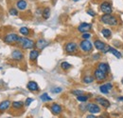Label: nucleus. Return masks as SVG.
Wrapping results in <instances>:
<instances>
[{"label": "nucleus", "instance_id": "obj_23", "mask_svg": "<svg viewBox=\"0 0 123 118\" xmlns=\"http://www.w3.org/2000/svg\"><path fill=\"white\" fill-rule=\"evenodd\" d=\"M111 52L112 54H114L117 58H118V59L122 58V54H121V53H120L117 49H115V48H112V47H111V48H110V52Z\"/></svg>", "mask_w": 123, "mask_h": 118}, {"label": "nucleus", "instance_id": "obj_40", "mask_svg": "<svg viewBox=\"0 0 123 118\" xmlns=\"http://www.w3.org/2000/svg\"><path fill=\"white\" fill-rule=\"evenodd\" d=\"M118 100H120V101H123V97H119V98H118Z\"/></svg>", "mask_w": 123, "mask_h": 118}, {"label": "nucleus", "instance_id": "obj_36", "mask_svg": "<svg viewBox=\"0 0 123 118\" xmlns=\"http://www.w3.org/2000/svg\"><path fill=\"white\" fill-rule=\"evenodd\" d=\"M87 15H89L90 16H92V17H94V16H96V13L93 11V10H87Z\"/></svg>", "mask_w": 123, "mask_h": 118}, {"label": "nucleus", "instance_id": "obj_30", "mask_svg": "<svg viewBox=\"0 0 123 118\" xmlns=\"http://www.w3.org/2000/svg\"><path fill=\"white\" fill-rule=\"evenodd\" d=\"M9 13H10V15H12V16H17L18 15V11L16 9H14V8H11Z\"/></svg>", "mask_w": 123, "mask_h": 118}, {"label": "nucleus", "instance_id": "obj_7", "mask_svg": "<svg viewBox=\"0 0 123 118\" xmlns=\"http://www.w3.org/2000/svg\"><path fill=\"white\" fill-rule=\"evenodd\" d=\"M64 50L67 53H73V52H76L78 50V45L75 42H68L67 44L65 45L64 47Z\"/></svg>", "mask_w": 123, "mask_h": 118}, {"label": "nucleus", "instance_id": "obj_33", "mask_svg": "<svg viewBox=\"0 0 123 118\" xmlns=\"http://www.w3.org/2000/svg\"><path fill=\"white\" fill-rule=\"evenodd\" d=\"M81 37H82V39H89L91 37V33H89L88 31L87 32H83L82 35H81Z\"/></svg>", "mask_w": 123, "mask_h": 118}, {"label": "nucleus", "instance_id": "obj_10", "mask_svg": "<svg viewBox=\"0 0 123 118\" xmlns=\"http://www.w3.org/2000/svg\"><path fill=\"white\" fill-rule=\"evenodd\" d=\"M91 29H92V25L89 24V23H80L78 27V30L80 32H82V33L89 31Z\"/></svg>", "mask_w": 123, "mask_h": 118}, {"label": "nucleus", "instance_id": "obj_19", "mask_svg": "<svg viewBox=\"0 0 123 118\" xmlns=\"http://www.w3.org/2000/svg\"><path fill=\"white\" fill-rule=\"evenodd\" d=\"M98 70H100V71H102V72H104V73H106V74H109V72H110V67H109V65H108L107 63H99L98 65Z\"/></svg>", "mask_w": 123, "mask_h": 118}, {"label": "nucleus", "instance_id": "obj_29", "mask_svg": "<svg viewBox=\"0 0 123 118\" xmlns=\"http://www.w3.org/2000/svg\"><path fill=\"white\" fill-rule=\"evenodd\" d=\"M77 100L80 102H86L88 100V96L84 95V94H80V95H78L77 96Z\"/></svg>", "mask_w": 123, "mask_h": 118}, {"label": "nucleus", "instance_id": "obj_37", "mask_svg": "<svg viewBox=\"0 0 123 118\" xmlns=\"http://www.w3.org/2000/svg\"><path fill=\"white\" fill-rule=\"evenodd\" d=\"M110 48H111L110 46H107V45H106V46L104 47V49L102 50V52H103V53H106V52H110Z\"/></svg>", "mask_w": 123, "mask_h": 118}, {"label": "nucleus", "instance_id": "obj_9", "mask_svg": "<svg viewBox=\"0 0 123 118\" xmlns=\"http://www.w3.org/2000/svg\"><path fill=\"white\" fill-rule=\"evenodd\" d=\"M24 58V54L20 50H14L12 52V59L14 61H21Z\"/></svg>", "mask_w": 123, "mask_h": 118}, {"label": "nucleus", "instance_id": "obj_15", "mask_svg": "<svg viewBox=\"0 0 123 118\" xmlns=\"http://www.w3.org/2000/svg\"><path fill=\"white\" fill-rule=\"evenodd\" d=\"M11 101L10 100H4L0 103V112H4L5 111H7L10 106H11Z\"/></svg>", "mask_w": 123, "mask_h": 118}, {"label": "nucleus", "instance_id": "obj_14", "mask_svg": "<svg viewBox=\"0 0 123 118\" xmlns=\"http://www.w3.org/2000/svg\"><path fill=\"white\" fill-rule=\"evenodd\" d=\"M16 7H17V9L20 10V11H25V10L28 8V3H27V1H25V0H18V1L16 2Z\"/></svg>", "mask_w": 123, "mask_h": 118}, {"label": "nucleus", "instance_id": "obj_28", "mask_svg": "<svg viewBox=\"0 0 123 118\" xmlns=\"http://www.w3.org/2000/svg\"><path fill=\"white\" fill-rule=\"evenodd\" d=\"M40 98H41V100H42L43 102H47V101H51V100H52L51 97H49L47 93H43V94L40 96Z\"/></svg>", "mask_w": 123, "mask_h": 118}, {"label": "nucleus", "instance_id": "obj_8", "mask_svg": "<svg viewBox=\"0 0 123 118\" xmlns=\"http://www.w3.org/2000/svg\"><path fill=\"white\" fill-rule=\"evenodd\" d=\"M87 111L91 113L94 114H97V113H99L100 112V108L98 104L95 103H88V107H87Z\"/></svg>", "mask_w": 123, "mask_h": 118}, {"label": "nucleus", "instance_id": "obj_32", "mask_svg": "<svg viewBox=\"0 0 123 118\" xmlns=\"http://www.w3.org/2000/svg\"><path fill=\"white\" fill-rule=\"evenodd\" d=\"M71 93H72V94H75L76 96H78V95L83 94V91H82V90H80V89H75V90H72Z\"/></svg>", "mask_w": 123, "mask_h": 118}, {"label": "nucleus", "instance_id": "obj_41", "mask_svg": "<svg viewBox=\"0 0 123 118\" xmlns=\"http://www.w3.org/2000/svg\"><path fill=\"white\" fill-rule=\"evenodd\" d=\"M74 2H78V1H80V0H73Z\"/></svg>", "mask_w": 123, "mask_h": 118}, {"label": "nucleus", "instance_id": "obj_22", "mask_svg": "<svg viewBox=\"0 0 123 118\" xmlns=\"http://www.w3.org/2000/svg\"><path fill=\"white\" fill-rule=\"evenodd\" d=\"M95 81V77H93L91 75H85L83 78H82V82L84 84H91Z\"/></svg>", "mask_w": 123, "mask_h": 118}, {"label": "nucleus", "instance_id": "obj_20", "mask_svg": "<svg viewBox=\"0 0 123 118\" xmlns=\"http://www.w3.org/2000/svg\"><path fill=\"white\" fill-rule=\"evenodd\" d=\"M39 54H40L39 51H38V50H35V49H34V50L31 51V52H30V59H31V61H35L36 59L38 58Z\"/></svg>", "mask_w": 123, "mask_h": 118}, {"label": "nucleus", "instance_id": "obj_31", "mask_svg": "<svg viewBox=\"0 0 123 118\" xmlns=\"http://www.w3.org/2000/svg\"><path fill=\"white\" fill-rule=\"evenodd\" d=\"M87 107H88V104H81V105L80 106V110L82 112H84V111H87Z\"/></svg>", "mask_w": 123, "mask_h": 118}, {"label": "nucleus", "instance_id": "obj_5", "mask_svg": "<svg viewBox=\"0 0 123 118\" xmlns=\"http://www.w3.org/2000/svg\"><path fill=\"white\" fill-rule=\"evenodd\" d=\"M107 75H108V74L102 72V71H100V70H98V69H97V70L94 72V77H95V79L98 80V81H103V80H105V79L107 78Z\"/></svg>", "mask_w": 123, "mask_h": 118}, {"label": "nucleus", "instance_id": "obj_12", "mask_svg": "<svg viewBox=\"0 0 123 118\" xmlns=\"http://www.w3.org/2000/svg\"><path fill=\"white\" fill-rule=\"evenodd\" d=\"M112 88H113V85H112L111 83H106V84H103V85H101V86L99 87V90H100V92L103 93V94H108L109 91H110Z\"/></svg>", "mask_w": 123, "mask_h": 118}, {"label": "nucleus", "instance_id": "obj_18", "mask_svg": "<svg viewBox=\"0 0 123 118\" xmlns=\"http://www.w3.org/2000/svg\"><path fill=\"white\" fill-rule=\"evenodd\" d=\"M94 46H95V48L97 49V50H98V51H101L102 52V50L104 49V47L106 46L104 42H102L101 40H99V39H97V40H95V42H94Z\"/></svg>", "mask_w": 123, "mask_h": 118}, {"label": "nucleus", "instance_id": "obj_35", "mask_svg": "<svg viewBox=\"0 0 123 118\" xmlns=\"http://www.w3.org/2000/svg\"><path fill=\"white\" fill-rule=\"evenodd\" d=\"M32 102H33V99H32V98H27V100H26V102H25V105H26L27 107H29Z\"/></svg>", "mask_w": 123, "mask_h": 118}, {"label": "nucleus", "instance_id": "obj_25", "mask_svg": "<svg viewBox=\"0 0 123 118\" xmlns=\"http://www.w3.org/2000/svg\"><path fill=\"white\" fill-rule=\"evenodd\" d=\"M101 33L105 38H110L112 35V31L109 29H102L101 30Z\"/></svg>", "mask_w": 123, "mask_h": 118}, {"label": "nucleus", "instance_id": "obj_3", "mask_svg": "<svg viewBox=\"0 0 123 118\" xmlns=\"http://www.w3.org/2000/svg\"><path fill=\"white\" fill-rule=\"evenodd\" d=\"M19 35L16 34L14 32H11V33H8L5 35L4 37V42L7 43V44H14V43H17L18 42V39H19Z\"/></svg>", "mask_w": 123, "mask_h": 118}, {"label": "nucleus", "instance_id": "obj_16", "mask_svg": "<svg viewBox=\"0 0 123 118\" xmlns=\"http://www.w3.org/2000/svg\"><path fill=\"white\" fill-rule=\"evenodd\" d=\"M27 88H29L31 91H38L39 90V86L36 82L34 81H30L27 85Z\"/></svg>", "mask_w": 123, "mask_h": 118}, {"label": "nucleus", "instance_id": "obj_42", "mask_svg": "<svg viewBox=\"0 0 123 118\" xmlns=\"http://www.w3.org/2000/svg\"><path fill=\"white\" fill-rule=\"evenodd\" d=\"M121 82H122V84H123V78L121 79Z\"/></svg>", "mask_w": 123, "mask_h": 118}, {"label": "nucleus", "instance_id": "obj_6", "mask_svg": "<svg viewBox=\"0 0 123 118\" xmlns=\"http://www.w3.org/2000/svg\"><path fill=\"white\" fill-rule=\"evenodd\" d=\"M100 10H101V12L104 13V14H109V15H111V14L113 13L112 5H111V3L108 2V1H105V2L101 3V5H100Z\"/></svg>", "mask_w": 123, "mask_h": 118}, {"label": "nucleus", "instance_id": "obj_27", "mask_svg": "<svg viewBox=\"0 0 123 118\" xmlns=\"http://www.w3.org/2000/svg\"><path fill=\"white\" fill-rule=\"evenodd\" d=\"M61 68L62 69V70H64V71H67V70H69V69L72 68V65L69 64L68 62H62Z\"/></svg>", "mask_w": 123, "mask_h": 118}, {"label": "nucleus", "instance_id": "obj_39", "mask_svg": "<svg viewBox=\"0 0 123 118\" xmlns=\"http://www.w3.org/2000/svg\"><path fill=\"white\" fill-rule=\"evenodd\" d=\"M87 117H96V115L93 113V114H90V115H87Z\"/></svg>", "mask_w": 123, "mask_h": 118}, {"label": "nucleus", "instance_id": "obj_21", "mask_svg": "<svg viewBox=\"0 0 123 118\" xmlns=\"http://www.w3.org/2000/svg\"><path fill=\"white\" fill-rule=\"evenodd\" d=\"M24 105H25V104L23 103L22 101H14V102L12 103V109H14V110H21Z\"/></svg>", "mask_w": 123, "mask_h": 118}, {"label": "nucleus", "instance_id": "obj_11", "mask_svg": "<svg viewBox=\"0 0 123 118\" xmlns=\"http://www.w3.org/2000/svg\"><path fill=\"white\" fill-rule=\"evenodd\" d=\"M47 45H48V42L46 41V39L40 38V39H38V40L36 41V43H35V47H36L38 50H40V51H41V50H44Z\"/></svg>", "mask_w": 123, "mask_h": 118}, {"label": "nucleus", "instance_id": "obj_24", "mask_svg": "<svg viewBox=\"0 0 123 118\" xmlns=\"http://www.w3.org/2000/svg\"><path fill=\"white\" fill-rule=\"evenodd\" d=\"M42 16H43L44 19H48V18H49V16H50V9H49L48 7H46V8H45V9L43 10V12H42Z\"/></svg>", "mask_w": 123, "mask_h": 118}, {"label": "nucleus", "instance_id": "obj_13", "mask_svg": "<svg viewBox=\"0 0 123 118\" xmlns=\"http://www.w3.org/2000/svg\"><path fill=\"white\" fill-rule=\"evenodd\" d=\"M50 110H51V111H52L54 114H60V113L62 112V107L57 103L52 104L51 107H50Z\"/></svg>", "mask_w": 123, "mask_h": 118}, {"label": "nucleus", "instance_id": "obj_17", "mask_svg": "<svg viewBox=\"0 0 123 118\" xmlns=\"http://www.w3.org/2000/svg\"><path fill=\"white\" fill-rule=\"evenodd\" d=\"M96 101L98 104H100L103 108H109V107H110V102L108 101L107 99L103 98V97H98V98L96 99Z\"/></svg>", "mask_w": 123, "mask_h": 118}, {"label": "nucleus", "instance_id": "obj_2", "mask_svg": "<svg viewBox=\"0 0 123 118\" xmlns=\"http://www.w3.org/2000/svg\"><path fill=\"white\" fill-rule=\"evenodd\" d=\"M17 44L21 45L22 49L24 50H31V49H33V47L35 46L34 41L27 37H19Z\"/></svg>", "mask_w": 123, "mask_h": 118}, {"label": "nucleus", "instance_id": "obj_26", "mask_svg": "<svg viewBox=\"0 0 123 118\" xmlns=\"http://www.w3.org/2000/svg\"><path fill=\"white\" fill-rule=\"evenodd\" d=\"M19 32L22 34V35H25V36H28L30 34V30L27 27H22L19 30Z\"/></svg>", "mask_w": 123, "mask_h": 118}, {"label": "nucleus", "instance_id": "obj_1", "mask_svg": "<svg viewBox=\"0 0 123 118\" xmlns=\"http://www.w3.org/2000/svg\"><path fill=\"white\" fill-rule=\"evenodd\" d=\"M100 21L106 25H109V26H117L118 24V19L114 16V15H109V14H104L100 17Z\"/></svg>", "mask_w": 123, "mask_h": 118}, {"label": "nucleus", "instance_id": "obj_38", "mask_svg": "<svg viewBox=\"0 0 123 118\" xmlns=\"http://www.w3.org/2000/svg\"><path fill=\"white\" fill-rule=\"evenodd\" d=\"M99 57H100V55H99L98 53L93 55V59H94V60H98V59H99Z\"/></svg>", "mask_w": 123, "mask_h": 118}, {"label": "nucleus", "instance_id": "obj_34", "mask_svg": "<svg viewBox=\"0 0 123 118\" xmlns=\"http://www.w3.org/2000/svg\"><path fill=\"white\" fill-rule=\"evenodd\" d=\"M62 90V88H54L53 89H51V91L53 92V93H59V92H61Z\"/></svg>", "mask_w": 123, "mask_h": 118}, {"label": "nucleus", "instance_id": "obj_4", "mask_svg": "<svg viewBox=\"0 0 123 118\" xmlns=\"http://www.w3.org/2000/svg\"><path fill=\"white\" fill-rule=\"evenodd\" d=\"M80 48L83 52H90L93 50V45L89 39H83L80 43Z\"/></svg>", "mask_w": 123, "mask_h": 118}]
</instances>
